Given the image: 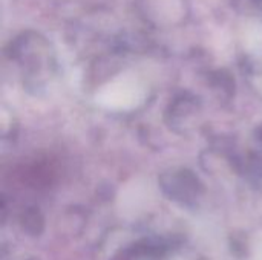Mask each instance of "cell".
<instances>
[{"instance_id":"6da1fadb","label":"cell","mask_w":262,"mask_h":260,"mask_svg":"<svg viewBox=\"0 0 262 260\" xmlns=\"http://www.w3.org/2000/svg\"><path fill=\"white\" fill-rule=\"evenodd\" d=\"M146 97L141 81L130 74H124L107 83L97 93V103L114 110L134 109L143 103Z\"/></svg>"},{"instance_id":"7a4b0ae2","label":"cell","mask_w":262,"mask_h":260,"mask_svg":"<svg viewBox=\"0 0 262 260\" xmlns=\"http://www.w3.org/2000/svg\"><path fill=\"white\" fill-rule=\"evenodd\" d=\"M152 196H150L149 187L140 185L138 182H135L134 185H127L121 196L123 210L124 211H141L147 205V201Z\"/></svg>"}]
</instances>
